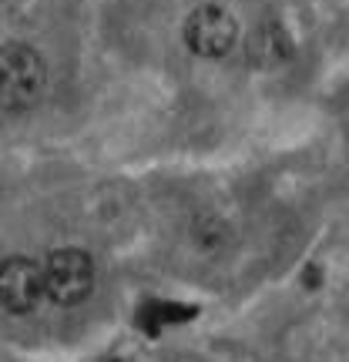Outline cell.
Returning a JSON list of instances; mask_svg holds the SVG:
<instances>
[{
	"mask_svg": "<svg viewBox=\"0 0 349 362\" xmlns=\"http://www.w3.org/2000/svg\"><path fill=\"white\" fill-rule=\"evenodd\" d=\"M47 88V64L27 44H4L0 47V111H27L44 98Z\"/></svg>",
	"mask_w": 349,
	"mask_h": 362,
	"instance_id": "6da1fadb",
	"label": "cell"
},
{
	"mask_svg": "<svg viewBox=\"0 0 349 362\" xmlns=\"http://www.w3.org/2000/svg\"><path fill=\"white\" fill-rule=\"evenodd\" d=\"M94 288V262L84 248H57L44 262V296L54 305H78Z\"/></svg>",
	"mask_w": 349,
	"mask_h": 362,
	"instance_id": "7a4b0ae2",
	"label": "cell"
},
{
	"mask_svg": "<svg viewBox=\"0 0 349 362\" xmlns=\"http://www.w3.org/2000/svg\"><path fill=\"white\" fill-rule=\"evenodd\" d=\"M185 44L188 51L198 57H225L235 47L239 37V24L235 17L219 4H205V7H195L185 21Z\"/></svg>",
	"mask_w": 349,
	"mask_h": 362,
	"instance_id": "3957f363",
	"label": "cell"
},
{
	"mask_svg": "<svg viewBox=\"0 0 349 362\" xmlns=\"http://www.w3.org/2000/svg\"><path fill=\"white\" fill-rule=\"evenodd\" d=\"M44 296V265L24 255L0 262V305L7 312H34Z\"/></svg>",
	"mask_w": 349,
	"mask_h": 362,
	"instance_id": "277c9868",
	"label": "cell"
}]
</instances>
